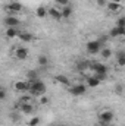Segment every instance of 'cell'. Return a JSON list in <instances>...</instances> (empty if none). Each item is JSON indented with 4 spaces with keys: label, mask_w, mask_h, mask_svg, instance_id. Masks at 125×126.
Returning <instances> with one entry per match:
<instances>
[{
    "label": "cell",
    "mask_w": 125,
    "mask_h": 126,
    "mask_svg": "<svg viewBox=\"0 0 125 126\" xmlns=\"http://www.w3.org/2000/svg\"><path fill=\"white\" fill-rule=\"evenodd\" d=\"M90 67L94 70V76L99 81H104L107 78V66L104 63H96V62H90Z\"/></svg>",
    "instance_id": "cell-1"
},
{
    "label": "cell",
    "mask_w": 125,
    "mask_h": 126,
    "mask_svg": "<svg viewBox=\"0 0 125 126\" xmlns=\"http://www.w3.org/2000/svg\"><path fill=\"white\" fill-rule=\"evenodd\" d=\"M46 90H47L46 84L40 79H35V81L30 82V90L28 91L31 93V95H43L46 93Z\"/></svg>",
    "instance_id": "cell-2"
},
{
    "label": "cell",
    "mask_w": 125,
    "mask_h": 126,
    "mask_svg": "<svg viewBox=\"0 0 125 126\" xmlns=\"http://www.w3.org/2000/svg\"><path fill=\"white\" fill-rule=\"evenodd\" d=\"M69 93L74 95V97L84 95L87 93V85H85V84H75V85H71V87H69Z\"/></svg>",
    "instance_id": "cell-3"
},
{
    "label": "cell",
    "mask_w": 125,
    "mask_h": 126,
    "mask_svg": "<svg viewBox=\"0 0 125 126\" xmlns=\"http://www.w3.org/2000/svg\"><path fill=\"white\" fill-rule=\"evenodd\" d=\"M99 120H100V125H107V123H112L113 120V111L110 110H103L100 114H99Z\"/></svg>",
    "instance_id": "cell-4"
},
{
    "label": "cell",
    "mask_w": 125,
    "mask_h": 126,
    "mask_svg": "<svg viewBox=\"0 0 125 126\" xmlns=\"http://www.w3.org/2000/svg\"><path fill=\"white\" fill-rule=\"evenodd\" d=\"M85 48H87V51H88L90 54H97V53L102 50V44H100L97 40H91V41H88V43L85 44Z\"/></svg>",
    "instance_id": "cell-5"
},
{
    "label": "cell",
    "mask_w": 125,
    "mask_h": 126,
    "mask_svg": "<svg viewBox=\"0 0 125 126\" xmlns=\"http://www.w3.org/2000/svg\"><path fill=\"white\" fill-rule=\"evenodd\" d=\"M19 24H21V21L16 16H6L4 18V25L7 28H16V27H19Z\"/></svg>",
    "instance_id": "cell-6"
},
{
    "label": "cell",
    "mask_w": 125,
    "mask_h": 126,
    "mask_svg": "<svg viewBox=\"0 0 125 126\" xmlns=\"http://www.w3.org/2000/svg\"><path fill=\"white\" fill-rule=\"evenodd\" d=\"M13 88L16 91H19V93H25V91L30 90V82H27V81H16L13 84Z\"/></svg>",
    "instance_id": "cell-7"
},
{
    "label": "cell",
    "mask_w": 125,
    "mask_h": 126,
    "mask_svg": "<svg viewBox=\"0 0 125 126\" xmlns=\"http://www.w3.org/2000/svg\"><path fill=\"white\" fill-rule=\"evenodd\" d=\"M15 57L19 59V60H25V59L28 57V48H25V47H18V48L15 50Z\"/></svg>",
    "instance_id": "cell-8"
},
{
    "label": "cell",
    "mask_w": 125,
    "mask_h": 126,
    "mask_svg": "<svg viewBox=\"0 0 125 126\" xmlns=\"http://www.w3.org/2000/svg\"><path fill=\"white\" fill-rule=\"evenodd\" d=\"M6 9H7L9 12L16 13V12H21V10H22V4H21L19 1H12V3H9V4L6 6Z\"/></svg>",
    "instance_id": "cell-9"
},
{
    "label": "cell",
    "mask_w": 125,
    "mask_h": 126,
    "mask_svg": "<svg viewBox=\"0 0 125 126\" xmlns=\"http://www.w3.org/2000/svg\"><path fill=\"white\" fill-rule=\"evenodd\" d=\"M125 35V28H119V27H115L112 28L110 32H109V37L112 38H116V37H124Z\"/></svg>",
    "instance_id": "cell-10"
},
{
    "label": "cell",
    "mask_w": 125,
    "mask_h": 126,
    "mask_svg": "<svg viewBox=\"0 0 125 126\" xmlns=\"http://www.w3.org/2000/svg\"><path fill=\"white\" fill-rule=\"evenodd\" d=\"M47 16H50V18H53V19H56V21L62 19V16H61V10L56 9V7H50V9H47Z\"/></svg>",
    "instance_id": "cell-11"
},
{
    "label": "cell",
    "mask_w": 125,
    "mask_h": 126,
    "mask_svg": "<svg viewBox=\"0 0 125 126\" xmlns=\"http://www.w3.org/2000/svg\"><path fill=\"white\" fill-rule=\"evenodd\" d=\"M19 109H21V111H22V113H25V114H31L32 111L35 110L31 103H21Z\"/></svg>",
    "instance_id": "cell-12"
},
{
    "label": "cell",
    "mask_w": 125,
    "mask_h": 126,
    "mask_svg": "<svg viewBox=\"0 0 125 126\" xmlns=\"http://www.w3.org/2000/svg\"><path fill=\"white\" fill-rule=\"evenodd\" d=\"M55 81H56L58 84H61L62 87H71V82H69V79H68L65 75H56V76H55Z\"/></svg>",
    "instance_id": "cell-13"
},
{
    "label": "cell",
    "mask_w": 125,
    "mask_h": 126,
    "mask_svg": "<svg viewBox=\"0 0 125 126\" xmlns=\"http://www.w3.org/2000/svg\"><path fill=\"white\" fill-rule=\"evenodd\" d=\"M18 38L21 40V41H25V43H30V41H32V34L31 32H18Z\"/></svg>",
    "instance_id": "cell-14"
},
{
    "label": "cell",
    "mask_w": 125,
    "mask_h": 126,
    "mask_svg": "<svg viewBox=\"0 0 125 126\" xmlns=\"http://www.w3.org/2000/svg\"><path fill=\"white\" fill-rule=\"evenodd\" d=\"M99 84H100V81H99V79L93 75V76H88V78H87V84H85V85H87V87H90V88H97V87H99Z\"/></svg>",
    "instance_id": "cell-15"
},
{
    "label": "cell",
    "mask_w": 125,
    "mask_h": 126,
    "mask_svg": "<svg viewBox=\"0 0 125 126\" xmlns=\"http://www.w3.org/2000/svg\"><path fill=\"white\" fill-rule=\"evenodd\" d=\"M121 6H122V4H119V3H115V1H109V3H106V7H107V10H109V12H112V13L118 12V10L121 9Z\"/></svg>",
    "instance_id": "cell-16"
},
{
    "label": "cell",
    "mask_w": 125,
    "mask_h": 126,
    "mask_svg": "<svg viewBox=\"0 0 125 126\" xmlns=\"http://www.w3.org/2000/svg\"><path fill=\"white\" fill-rule=\"evenodd\" d=\"M35 15H37V18L43 19V18H46V16H47V9H46L44 6H38V7H37V10H35Z\"/></svg>",
    "instance_id": "cell-17"
},
{
    "label": "cell",
    "mask_w": 125,
    "mask_h": 126,
    "mask_svg": "<svg viewBox=\"0 0 125 126\" xmlns=\"http://www.w3.org/2000/svg\"><path fill=\"white\" fill-rule=\"evenodd\" d=\"M99 53L102 54V57H103V59H110V57H112V54H113V51H112L110 48H107V47H106V48H102Z\"/></svg>",
    "instance_id": "cell-18"
},
{
    "label": "cell",
    "mask_w": 125,
    "mask_h": 126,
    "mask_svg": "<svg viewBox=\"0 0 125 126\" xmlns=\"http://www.w3.org/2000/svg\"><path fill=\"white\" fill-rule=\"evenodd\" d=\"M71 15H72V9H71L69 6H63L62 10H61V16L66 19V18H69Z\"/></svg>",
    "instance_id": "cell-19"
},
{
    "label": "cell",
    "mask_w": 125,
    "mask_h": 126,
    "mask_svg": "<svg viewBox=\"0 0 125 126\" xmlns=\"http://www.w3.org/2000/svg\"><path fill=\"white\" fill-rule=\"evenodd\" d=\"M18 28H7L6 30V37L7 38H16L18 37Z\"/></svg>",
    "instance_id": "cell-20"
},
{
    "label": "cell",
    "mask_w": 125,
    "mask_h": 126,
    "mask_svg": "<svg viewBox=\"0 0 125 126\" xmlns=\"http://www.w3.org/2000/svg\"><path fill=\"white\" fill-rule=\"evenodd\" d=\"M37 63H38L40 66H47V64H49V57H47V56H44V54H40Z\"/></svg>",
    "instance_id": "cell-21"
},
{
    "label": "cell",
    "mask_w": 125,
    "mask_h": 126,
    "mask_svg": "<svg viewBox=\"0 0 125 126\" xmlns=\"http://www.w3.org/2000/svg\"><path fill=\"white\" fill-rule=\"evenodd\" d=\"M116 62H118V66H121V67L125 66V53L124 51H119L118 53V60Z\"/></svg>",
    "instance_id": "cell-22"
},
{
    "label": "cell",
    "mask_w": 125,
    "mask_h": 126,
    "mask_svg": "<svg viewBox=\"0 0 125 126\" xmlns=\"http://www.w3.org/2000/svg\"><path fill=\"white\" fill-rule=\"evenodd\" d=\"M38 123H40V117H38V116H34V117H31V119L28 120L27 125L28 126H37Z\"/></svg>",
    "instance_id": "cell-23"
},
{
    "label": "cell",
    "mask_w": 125,
    "mask_h": 126,
    "mask_svg": "<svg viewBox=\"0 0 125 126\" xmlns=\"http://www.w3.org/2000/svg\"><path fill=\"white\" fill-rule=\"evenodd\" d=\"M27 78L30 79V82H31V81H35V79H38V78H37V72H35V70H28Z\"/></svg>",
    "instance_id": "cell-24"
},
{
    "label": "cell",
    "mask_w": 125,
    "mask_h": 126,
    "mask_svg": "<svg viewBox=\"0 0 125 126\" xmlns=\"http://www.w3.org/2000/svg\"><path fill=\"white\" fill-rule=\"evenodd\" d=\"M38 103H40L41 106H43V104H47V103H49V98H47V97H46L44 94L40 95V98H38Z\"/></svg>",
    "instance_id": "cell-25"
},
{
    "label": "cell",
    "mask_w": 125,
    "mask_h": 126,
    "mask_svg": "<svg viewBox=\"0 0 125 126\" xmlns=\"http://www.w3.org/2000/svg\"><path fill=\"white\" fill-rule=\"evenodd\" d=\"M116 27H119V28H125V18H119L118 19V24H116Z\"/></svg>",
    "instance_id": "cell-26"
},
{
    "label": "cell",
    "mask_w": 125,
    "mask_h": 126,
    "mask_svg": "<svg viewBox=\"0 0 125 126\" xmlns=\"http://www.w3.org/2000/svg\"><path fill=\"white\" fill-rule=\"evenodd\" d=\"M56 3L61 6H69V0H56Z\"/></svg>",
    "instance_id": "cell-27"
},
{
    "label": "cell",
    "mask_w": 125,
    "mask_h": 126,
    "mask_svg": "<svg viewBox=\"0 0 125 126\" xmlns=\"http://www.w3.org/2000/svg\"><path fill=\"white\" fill-rule=\"evenodd\" d=\"M107 38H109L107 35H102V37H100V38H99L97 41H99L100 44H103V43H106V41H107Z\"/></svg>",
    "instance_id": "cell-28"
},
{
    "label": "cell",
    "mask_w": 125,
    "mask_h": 126,
    "mask_svg": "<svg viewBox=\"0 0 125 126\" xmlns=\"http://www.w3.org/2000/svg\"><path fill=\"white\" fill-rule=\"evenodd\" d=\"M4 98H6V91L3 88H0V101H3Z\"/></svg>",
    "instance_id": "cell-29"
},
{
    "label": "cell",
    "mask_w": 125,
    "mask_h": 126,
    "mask_svg": "<svg viewBox=\"0 0 125 126\" xmlns=\"http://www.w3.org/2000/svg\"><path fill=\"white\" fill-rule=\"evenodd\" d=\"M96 1L99 6H106V3H107V0H96Z\"/></svg>",
    "instance_id": "cell-30"
},
{
    "label": "cell",
    "mask_w": 125,
    "mask_h": 126,
    "mask_svg": "<svg viewBox=\"0 0 125 126\" xmlns=\"http://www.w3.org/2000/svg\"><path fill=\"white\" fill-rule=\"evenodd\" d=\"M116 91H118V93H122V85H118V88H116Z\"/></svg>",
    "instance_id": "cell-31"
},
{
    "label": "cell",
    "mask_w": 125,
    "mask_h": 126,
    "mask_svg": "<svg viewBox=\"0 0 125 126\" xmlns=\"http://www.w3.org/2000/svg\"><path fill=\"white\" fill-rule=\"evenodd\" d=\"M112 1H115V3H119V4H121V3H122L124 0H112Z\"/></svg>",
    "instance_id": "cell-32"
},
{
    "label": "cell",
    "mask_w": 125,
    "mask_h": 126,
    "mask_svg": "<svg viewBox=\"0 0 125 126\" xmlns=\"http://www.w3.org/2000/svg\"><path fill=\"white\" fill-rule=\"evenodd\" d=\"M103 126H116V125H113V123H107V125H103Z\"/></svg>",
    "instance_id": "cell-33"
}]
</instances>
